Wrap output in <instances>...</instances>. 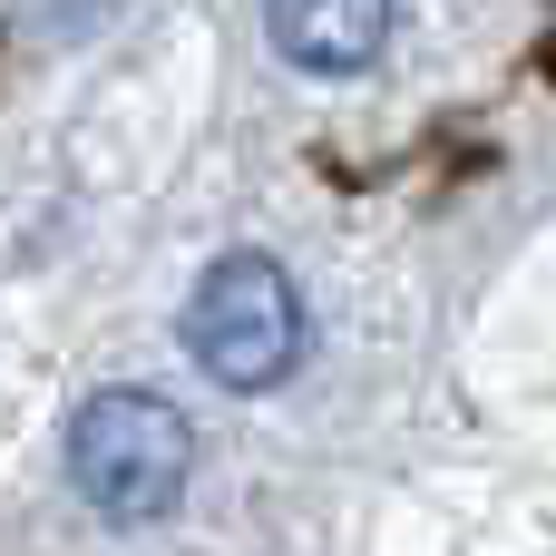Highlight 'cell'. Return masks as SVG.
Listing matches in <instances>:
<instances>
[{"label": "cell", "mask_w": 556, "mask_h": 556, "mask_svg": "<svg viewBox=\"0 0 556 556\" xmlns=\"http://www.w3.org/2000/svg\"><path fill=\"white\" fill-rule=\"evenodd\" d=\"M186 352L225 391H274L303 362V293L274 254H215L186 303Z\"/></svg>", "instance_id": "7a4b0ae2"}, {"label": "cell", "mask_w": 556, "mask_h": 556, "mask_svg": "<svg viewBox=\"0 0 556 556\" xmlns=\"http://www.w3.org/2000/svg\"><path fill=\"white\" fill-rule=\"evenodd\" d=\"M264 29L293 68L313 78H352L391 49V0H264Z\"/></svg>", "instance_id": "3957f363"}, {"label": "cell", "mask_w": 556, "mask_h": 556, "mask_svg": "<svg viewBox=\"0 0 556 556\" xmlns=\"http://www.w3.org/2000/svg\"><path fill=\"white\" fill-rule=\"evenodd\" d=\"M186 479H195V430H186V410L166 391L117 381V391L78 401V420H68V489L98 518L147 528V518H166L186 498Z\"/></svg>", "instance_id": "6da1fadb"}]
</instances>
